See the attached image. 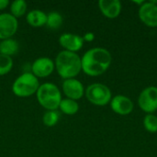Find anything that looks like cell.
<instances>
[{"mask_svg": "<svg viewBox=\"0 0 157 157\" xmlns=\"http://www.w3.org/2000/svg\"><path fill=\"white\" fill-rule=\"evenodd\" d=\"M112 56L110 52L101 47H96L85 52L81 58L82 71L89 76H99L110 66Z\"/></svg>", "mask_w": 157, "mask_h": 157, "instance_id": "obj_1", "label": "cell"}, {"mask_svg": "<svg viewBox=\"0 0 157 157\" xmlns=\"http://www.w3.org/2000/svg\"><path fill=\"white\" fill-rule=\"evenodd\" d=\"M54 64L59 75L64 80L75 78L82 70L80 56L76 52L65 50L58 53Z\"/></svg>", "mask_w": 157, "mask_h": 157, "instance_id": "obj_2", "label": "cell"}, {"mask_svg": "<svg viewBox=\"0 0 157 157\" xmlns=\"http://www.w3.org/2000/svg\"><path fill=\"white\" fill-rule=\"evenodd\" d=\"M37 99L41 107L48 110L59 109L62 101V95L58 86L52 83H44L40 86L37 91Z\"/></svg>", "mask_w": 157, "mask_h": 157, "instance_id": "obj_3", "label": "cell"}, {"mask_svg": "<svg viewBox=\"0 0 157 157\" xmlns=\"http://www.w3.org/2000/svg\"><path fill=\"white\" fill-rule=\"evenodd\" d=\"M40 87L38 78L32 73H24L12 85L13 93L19 98H28L37 93Z\"/></svg>", "mask_w": 157, "mask_h": 157, "instance_id": "obj_4", "label": "cell"}, {"mask_svg": "<svg viewBox=\"0 0 157 157\" xmlns=\"http://www.w3.org/2000/svg\"><path fill=\"white\" fill-rule=\"evenodd\" d=\"M87 100L93 105L103 107L110 103L112 95L110 89L104 84L95 83L86 87L85 90Z\"/></svg>", "mask_w": 157, "mask_h": 157, "instance_id": "obj_5", "label": "cell"}, {"mask_svg": "<svg viewBox=\"0 0 157 157\" xmlns=\"http://www.w3.org/2000/svg\"><path fill=\"white\" fill-rule=\"evenodd\" d=\"M138 105L144 112L154 114L157 110V86L145 87L139 95Z\"/></svg>", "mask_w": 157, "mask_h": 157, "instance_id": "obj_6", "label": "cell"}, {"mask_svg": "<svg viewBox=\"0 0 157 157\" xmlns=\"http://www.w3.org/2000/svg\"><path fill=\"white\" fill-rule=\"evenodd\" d=\"M141 21L150 28H157V1L144 2L139 7Z\"/></svg>", "mask_w": 157, "mask_h": 157, "instance_id": "obj_7", "label": "cell"}, {"mask_svg": "<svg viewBox=\"0 0 157 157\" xmlns=\"http://www.w3.org/2000/svg\"><path fill=\"white\" fill-rule=\"evenodd\" d=\"M18 28L17 19L8 13L0 14V39H10Z\"/></svg>", "mask_w": 157, "mask_h": 157, "instance_id": "obj_8", "label": "cell"}, {"mask_svg": "<svg viewBox=\"0 0 157 157\" xmlns=\"http://www.w3.org/2000/svg\"><path fill=\"white\" fill-rule=\"evenodd\" d=\"M110 108L118 115L126 116L132 112L134 105L131 98L123 95H117L111 98Z\"/></svg>", "mask_w": 157, "mask_h": 157, "instance_id": "obj_9", "label": "cell"}, {"mask_svg": "<svg viewBox=\"0 0 157 157\" xmlns=\"http://www.w3.org/2000/svg\"><path fill=\"white\" fill-rule=\"evenodd\" d=\"M55 64L52 59L49 57H40L34 61L31 65L32 74L38 77H47L53 72Z\"/></svg>", "mask_w": 157, "mask_h": 157, "instance_id": "obj_10", "label": "cell"}, {"mask_svg": "<svg viewBox=\"0 0 157 157\" xmlns=\"http://www.w3.org/2000/svg\"><path fill=\"white\" fill-rule=\"evenodd\" d=\"M63 91L67 98L76 101L83 98L85 94V87L79 80L71 78L63 82Z\"/></svg>", "mask_w": 157, "mask_h": 157, "instance_id": "obj_11", "label": "cell"}, {"mask_svg": "<svg viewBox=\"0 0 157 157\" xmlns=\"http://www.w3.org/2000/svg\"><path fill=\"white\" fill-rule=\"evenodd\" d=\"M59 43L63 48L65 49V51L76 52L82 49L84 45V40L83 37L77 34L63 33L59 38Z\"/></svg>", "mask_w": 157, "mask_h": 157, "instance_id": "obj_12", "label": "cell"}, {"mask_svg": "<svg viewBox=\"0 0 157 157\" xmlns=\"http://www.w3.org/2000/svg\"><path fill=\"white\" fill-rule=\"evenodd\" d=\"M98 7L104 17L113 19L121 15L122 6L119 0H100Z\"/></svg>", "mask_w": 157, "mask_h": 157, "instance_id": "obj_13", "label": "cell"}, {"mask_svg": "<svg viewBox=\"0 0 157 157\" xmlns=\"http://www.w3.org/2000/svg\"><path fill=\"white\" fill-rule=\"evenodd\" d=\"M26 19H27V22L32 27H36V28L42 27L46 25L47 14H45L41 10L34 9L27 14Z\"/></svg>", "mask_w": 157, "mask_h": 157, "instance_id": "obj_14", "label": "cell"}, {"mask_svg": "<svg viewBox=\"0 0 157 157\" xmlns=\"http://www.w3.org/2000/svg\"><path fill=\"white\" fill-rule=\"evenodd\" d=\"M19 50L18 42L14 39H6L3 40L0 42V53L11 57L17 53Z\"/></svg>", "mask_w": 157, "mask_h": 157, "instance_id": "obj_15", "label": "cell"}, {"mask_svg": "<svg viewBox=\"0 0 157 157\" xmlns=\"http://www.w3.org/2000/svg\"><path fill=\"white\" fill-rule=\"evenodd\" d=\"M59 108L61 111L66 115H75L79 110V105L77 101L70 99V98L62 99Z\"/></svg>", "mask_w": 157, "mask_h": 157, "instance_id": "obj_16", "label": "cell"}, {"mask_svg": "<svg viewBox=\"0 0 157 157\" xmlns=\"http://www.w3.org/2000/svg\"><path fill=\"white\" fill-rule=\"evenodd\" d=\"M63 22V16L59 12H50L47 14V22L46 26L50 28L51 29H59Z\"/></svg>", "mask_w": 157, "mask_h": 157, "instance_id": "obj_17", "label": "cell"}, {"mask_svg": "<svg viewBox=\"0 0 157 157\" xmlns=\"http://www.w3.org/2000/svg\"><path fill=\"white\" fill-rule=\"evenodd\" d=\"M27 3L24 0H15L11 3V6H10V11H11V15L14 16L16 18L17 17H20L23 15H25L26 11H27Z\"/></svg>", "mask_w": 157, "mask_h": 157, "instance_id": "obj_18", "label": "cell"}, {"mask_svg": "<svg viewBox=\"0 0 157 157\" xmlns=\"http://www.w3.org/2000/svg\"><path fill=\"white\" fill-rule=\"evenodd\" d=\"M60 120V114L57 110H48L42 118L44 125L48 127L55 126Z\"/></svg>", "mask_w": 157, "mask_h": 157, "instance_id": "obj_19", "label": "cell"}, {"mask_svg": "<svg viewBox=\"0 0 157 157\" xmlns=\"http://www.w3.org/2000/svg\"><path fill=\"white\" fill-rule=\"evenodd\" d=\"M144 126L150 133L157 132V116L155 114H146L144 119Z\"/></svg>", "mask_w": 157, "mask_h": 157, "instance_id": "obj_20", "label": "cell"}, {"mask_svg": "<svg viewBox=\"0 0 157 157\" xmlns=\"http://www.w3.org/2000/svg\"><path fill=\"white\" fill-rule=\"evenodd\" d=\"M13 67V60L11 57L0 53V76L8 74Z\"/></svg>", "mask_w": 157, "mask_h": 157, "instance_id": "obj_21", "label": "cell"}, {"mask_svg": "<svg viewBox=\"0 0 157 157\" xmlns=\"http://www.w3.org/2000/svg\"><path fill=\"white\" fill-rule=\"evenodd\" d=\"M84 41H87V42H91L95 40V34L93 32H86L84 37H83Z\"/></svg>", "mask_w": 157, "mask_h": 157, "instance_id": "obj_22", "label": "cell"}, {"mask_svg": "<svg viewBox=\"0 0 157 157\" xmlns=\"http://www.w3.org/2000/svg\"><path fill=\"white\" fill-rule=\"evenodd\" d=\"M9 4V1L8 0H0V10H3L5 9Z\"/></svg>", "mask_w": 157, "mask_h": 157, "instance_id": "obj_23", "label": "cell"}]
</instances>
